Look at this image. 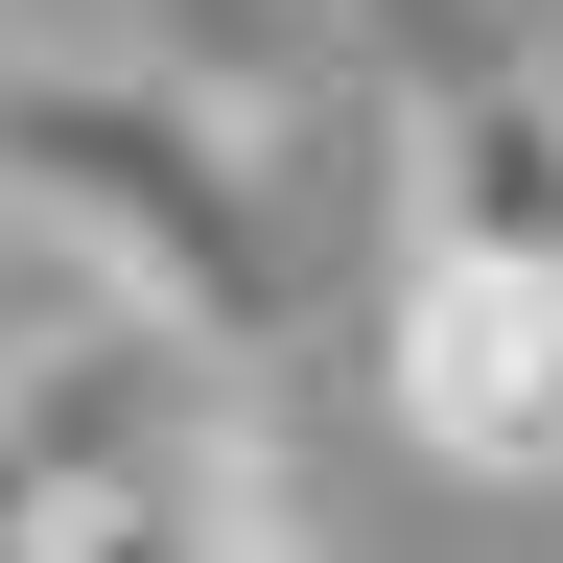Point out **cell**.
<instances>
[{
	"mask_svg": "<svg viewBox=\"0 0 563 563\" xmlns=\"http://www.w3.org/2000/svg\"><path fill=\"white\" fill-rule=\"evenodd\" d=\"M0 211L70 235L95 282H141L211 376H282L329 306V235L306 188L258 165V118L165 47H0Z\"/></svg>",
	"mask_w": 563,
	"mask_h": 563,
	"instance_id": "6da1fadb",
	"label": "cell"
},
{
	"mask_svg": "<svg viewBox=\"0 0 563 563\" xmlns=\"http://www.w3.org/2000/svg\"><path fill=\"white\" fill-rule=\"evenodd\" d=\"M399 235H517L563 258V47H470L399 118Z\"/></svg>",
	"mask_w": 563,
	"mask_h": 563,
	"instance_id": "3957f363",
	"label": "cell"
},
{
	"mask_svg": "<svg viewBox=\"0 0 563 563\" xmlns=\"http://www.w3.org/2000/svg\"><path fill=\"white\" fill-rule=\"evenodd\" d=\"M376 422L470 493H563V258L399 235L376 258Z\"/></svg>",
	"mask_w": 563,
	"mask_h": 563,
	"instance_id": "7a4b0ae2",
	"label": "cell"
},
{
	"mask_svg": "<svg viewBox=\"0 0 563 563\" xmlns=\"http://www.w3.org/2000/svg\"><path fill=\"white\" fill-rule=\"evenodd\" d=\"M306 24H399V0H306Z\"/></svg>",
	"mask_w": 563,
	"mask_h": 563,
	"instance_id": "277c9868",
	"label": "cell"
}]
</instances>
